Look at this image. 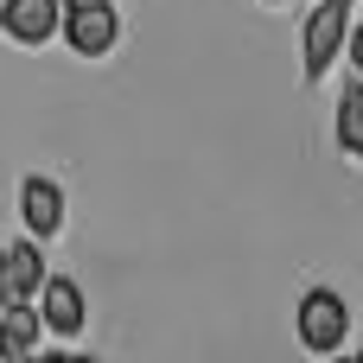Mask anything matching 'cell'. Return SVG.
<instances>
[{"instance_id":"cell-1","label":"cell","mask_w":363,"mask_h":363,"mask_svg":"<svg viewBox=\"0 0 363 363\" xmlns=\"http://www.w3.org/2000/svg\"><path fill=\"white\" fill-rule=\"evenodd\" d=\"M294 338H300L313 357H338V351L351 345V306H345V294L306 287L300 306H294Z\"/></svg>"},{"instance_id":"cell-2","label":"cell","mask_w":363,"mask_h":363,"mask_svg":"<svg viewBox=\"0 0 363 363\" xmlns=\"http://www.w3.org/2000/svg\"><path fill=\"white\" fill-rule=\"evenodd\" d=\"M345 45H351V6H345V0H319V6L306 13V32H300V77L319 83V77L345 57Z\"/></svg>"},{"instance_id":"cell-3","label":"cell","mask_w":363,"mask_h":363,"mask_svg":"<svg viewBox=\"0 0 363 363\" xmlns=\"http://www.w3.org/2000/svg\"><path fill=\"white\" fill-rule=\"evenodd\" d=\"M64 0H0V32L13 45H51L64 38Z\"/></svg>"},{"instance_id":"cell-4","label":"cell","mask_w":363,"mask_h":363,"mask_svg":"<svg viewBox=\"0 0 363 363\" xmlns=\"http://www.w3.org/2000/svg\"><path fill=\"white\" fill-rule=\"evenodd\" d=\"M38 319H45L51 338H83V325H89V294H83L70 274H51L45 294H38Z\"/></svg>"},{"instance_id":"cell-5","label":"cell","mask_w":363,"mask_h":363,"mask_svg":"<svg viewBox=\"0 0 363 363\" xmlns=\"http://www.w3.org/2000/svg\"><path fill=\"white\" fill-rule=\"evenodd\" d=\"M115 38H121V13H115V0H102V6H77V13L64 19V45H70L77 57H108Z\"/></svg>"},{"instance_id":"cell-6","label":"cell","mask_w":363,"mask_h":363,"mask_svg":"<svg viewBox=\"0 0 363 363\" xmlns=\"http://www.w3.org/2000/svg\"><path fill=\"white\" fill-rule=\"evenodd\" d=\"M19 223H26L32 242H51V236L64 230V191H57V179L32 172V179L19 185Z\"/></svg>"},{"instance_id":"cell-7","label":"cell","mask_w":363,"mask_h":363,"mask_svg":"<svg viewBox=\"0 0 363 363\" xmlns=\"http://www.w3.org/2000/svg\"><path fill=\"white\" fill-rule=\"evenodd\" d=\"M45 242H6V274H13V306H38V294H45V255H38Z\"/></svg>"},{"instance_id":"cell-8","label":"cell","mask_w":363,"mask_h":363,"mask_svg":"<svg viewBox=\"0 0 363 363\" xmlns=\"http://www.w3.org/2000/svg\"><path fill=\"white\" fill-rule=\"evenodd\" d=\"M338 147L351 160H363V77H351L338 96Z\"/></svg>"},{"instance_id":"cell-9","label":"cell","mask_w":363,"mask_h":363,"mask_svg":"<svg viewBox=\"0 0 363 363\" xmlns=\"http://www.w3.org/2000/svg\"><path fill=\"white\" fill-rule=\"evenodd\" d=\"M38 332H45L38 306H6V313H0V345H13V351H32V357H38Z\"/></svg>"},{"instance_id":"cell-10","label":"cell","mask_w":363,"mask_h":363,"mask_svg":"<svg viewBox=\"0 0 363 363\" xmlns=\"http://www.w3.org/2000/svg\"><path fill=\"white\" fill-rule=\"evenodd\" d=\"M345 57H351V70H357V77H363V19H357V26H351V45H345Z\"/></svg>"},{"instance_id":"cell-11","label":"cell","mask_w":363,"mask_h":363,"mask_svg":"<svg viewBox=\"0 0 363 363\" xmlns=\"http://www.w3.org/2000/svg\"><path fill=\"white\" fill-rule=\"evenodd\" d=\"M13 306V274H6V242H0V313Z\"/></svg>"},{"instance_id":"cell-12","label":"cell","mask_w":363,"mask_h":363,"mask_svg":"<svg viewBox=\"0 0 363 363\" xmlns=\"http://www.w3.org/2000/svg\"><path fill=\"white\" fill-rule=\"evenodd\" d=\"M0 363H38L32 351H13V345H0Z\"/></svg>"},{"instance_id":"cell-13","label":"cell","mask_w":363,"mask_h":363,"mask_svg":"<svg viewBox=\"0 0 363 363\" xmlns=\"http://www.w3.org/2000/svg\"><path fill=\"white\" fill-rule=\"evenodd\" d=\"M38 363H77L70 351H38Z\"/></svg>"},{"instance_id":"cell-14","label":"cell","mask_w":363,"mask_h":363,"mask_svg":"<svg viewBox=\"0 0 363 363\" xmlns=\"http://www.w3.org/2000/svg\"><path fill=\"white\" fill-rule=\"evenodd\" d=\"M77 6H102V0H64V13H77Z\"/></svg>"},{"instance_id":"cell-15","label":"cell","mask_w":363,"mask_h":363,"mask_svg":"<svg viewBox=\"0 0 363 363\" xmlns=\"http://www.w3.org/2000/svg\"><path fill=\"white\" fill-rule=\"evenodd\" d=\"M325 363H357V357H325Z\"/></svg>"},{"instance_id":"cell-16","label":"cell","mask_w":363,"mask_h":363,"mask_svg":"<svg viewBox=\"0 0 363 363\" xmlns=\"http://www.w3.org/2000/svg\"><path fill=\"white\" fill-rule=\"evenodd\" d=\"M77 363H96V357H77Z\"/></svg>"},{"instance_id":"cell-17","label":"cell","mask_w":363,"mask_h":363,"mask_svg":"<svg viewBox=\"0 0 363 363\" xmlns=\"http://www.w3.org/2000/svg\"><path fill=\"white\" fill-rule=\"evenodd\" d=\"M268 6H281V0H268Z\"/></svg>"},{"instance_id":"cell-18","label":"cell","mask_w":363,"mask_h":363,"mask_svg":"<svg viewBox=\"0 0 363 363\" xmlns=\"http://www.w3.org/2000/svg\"><path fill=\"white\" fill-rule=\"evenodd\" d=\"M357 363H363V351H357Z\"/></svg>"}]
</instances>
